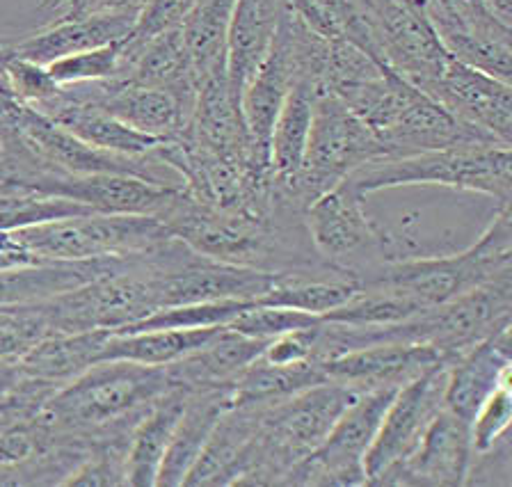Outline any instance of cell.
<instances>
[{"mask_svg":"<svg viewBox=\"0 0 512 487\" xmlns=\"http://www.w3.org/2000/svg\"><path fill=\"white\" fill-rule=\"evenodd\" d=\"M172 234L154 215L85 213L48 220L0 234V247L32 263L133 257L170 241Z\"/></svg>","mask_w":512,"mask_h":487,"instance_id":"obj_6","label":"cell"},{"mask_svg":"<svg viewBox=\"0 0 512 487\" xmlns=\"http://www.w3.org/2000/svg\"><path fill=\"white\" fill-rule=\"evenodd\" d=\"M222 327V325H220ZM218 327H197V330H147V332H128V334H110L103 346V359H128V362L149 364V366H167L179 362L202 346Z\"/></svg>","mask_w":512,"mask_h":487,"instance_id":"obj_30","label":"cell"},{"mask_svg":"<svg viewBox=\"0 0 512 487\" xmlns=\"http://www.w3.org/2000/svg\"><path fill=\"white\" fill-rule=\"evenodd\" d=\"M135 28V19L128 17H112V14H76L67 17L30 35L19 44H10V51L16 58L37 62V65H51V62L76 55L83 51L99 49V46L124 42L131 37Z\"/></svg>","mask_w":512,"mask_h":487,"instance_id":"obj_20","label":"cell"},{"mask_svg":"<svg viewBox=\"0 0 512 487\" xmlns=\"http://www.w3.org/2000/svg\"><path fill=\"white\" fill-rule=\"evenodd\" d=\"M446 369V359H439L396 389L364 458L366 485H373L375 478L382 476L384 471L403 462L419 444L428 423L444 410Z\"/></svg>","mask_w":512,"mask_h":487,"instance_id":"obj_10","label":"cell"},{"mask_svg":"<svg viewBox=\"0 0 512 487\" xmlns=\"http://www.w3.org/2000/svg\"><path fill=\"white\" fill-rule=\"evenodd\" d=\"M343 181L362 197L403 186H446L480 193L499 206H510L512 151L510 145L499 142H476L412 156L378 158Z\"/></svg>","mask_w":512,"mask_h":487,"instance_id":"obj_5","label":"cell"},{"mask_svg":"<svg viewBox=\"0 0 512 487\" xmlns=\"http://www.w3.org/2000/svg\"><path fill=\"white\" fill-rule=\"evenodd\" d=\"M122 44L124 42H117L92 51L67 55V58L46 65V69L58 85L110 81L122 71Z\"/></svg>","mask_w":512,"mask_h":487,"instance_id":"obj_33","label":"cell"},{"mask_svg":"<svg viewBox=\"0 0 512 487\" xmlns=\"http://www.w3.org/2000/svg\"><path fill=\"white\" fill-rule=\"evenodd\" d=\"M512 275V215L501 206L467 250L448 257H403L380 263L359 277V286H378L405 295L421 307H437L478 286Z\"/></svg>","mask_w":512,"mask_h":487,"instance_id":"obj_3","label":"cell"},{"mask_svg":"<svg viewBox=\"0 0 512 487\" xmlns=\"http://www.w3.org/2000/svg\"><path fill=\"white\" fill-rule=\"evenodd\" d=\"M378 58L414 87L437 81L451 55L412 0H368Z\"/></svg>","mask_w":512,"mask_h":487,"instance_id":"obj_11","label":"cell"},{"mask_svg":"<svg viewBox=\"0 0 512 487\" xmlns=\"http://www.w3.org/2000/svg\"><path fill=\"white\" fill-rule=\"evenodd\" d=\"M234 405L231 387H202L190 389L186 407L176 423L170 446L160 462L156 485L179 487L186 481L188 471L206 449L222 414Z\"/></svg>","mask_w":512,"mask_h":487,"instance_id":"obj_19","label":"cell"},{"mask_svg":"<svg viewBox=\"0 0 512 487\" xmlns=\"http://www.w3.org/2000/svg\"><path fill=\"white\" fill-rule=\"evenodd\" d=\"M234 3L236 0H199L179 26L199 85L215 71L227 69V33Z\"/></svg>","mask_w":512,"mask_h":487,"instance_id":"obj_28","label":"cell"},{"mask_svg":"<svg viewBox=\"0 0 512 487\" xmlns=\"http://www.w3.org/2000/svg\"><path fill=\"white\" fill-rule=\"evenodd\" d=\"M268 343L270 341L245 337L231 330L229 325H222L195 353L167 364V371L176 385L188 389L231 387L238 375L263 355Z\"/></svg>","mask_w":512,"mask_h":487,"instance_id":"obj_23","label":"cell"},{"mask_svg":"<svg viewBox=\"0 0 512 487\" xmlns=\"http://www.w3.org/2000/svg\"><path fill=\"white\" fill-rule=\"evenodd\" d=\"M133 257H106L90 261H48L28 263L0 270V307L42 302L55 295L74 291L92 279L119 273L131 266Z\"/></svg>","mask_w":512,"mask_h":487,"instance_id":"obj_18","label":"cell"},{"mask_svg":"<svg viewBox=\"0 0 512 487\" xmlns=\"http://www.w3.org/2000/svg\"><path fill=\"white\" fill-rule=\"evenodd\" d=\"M158 220L195 252L231 266L268 273L332 268L311 243L304 213L288 206L270 204V213L224 209L181 188Z\"/></svg>","mask_w":512,"mask_h":487,"instance_id":"obj_1","label":"cell"},{"mask_svg":"<svg viewBox=\"0 0 512 487\" xmlns=\"http://www.w3.org/2000/svg\"><path fill=\"white\" fill-rule=\"evenodd\" d=\"M126 439H106L94 444L83 462L71 471L62 485L76 487H117L126 485Z\"/></svg>","mask_w":512,"mask_h":487,"instance_id":"obj_34","label":"cell"},{"mask_svg":"<svg viewBox=\"0 0 512 487\" xmlns=\"http://www.w3.org/2000/svg\"><path fill=\"white\" fill-rule=\"evenodd\" d=\"M0 179H3V142H0Z\"/></svg>","mask_w":512,"mask_h":487,"instance_id":"obj_43","label":"cell"},{"mask_svg":"<svg viewBox=\"0 0 512 487\" xmlns=\"http://www.w3.org/2000/svg\"><path fill=\"white\" fill-rule=\"evenodd\" d=\"M378 158L384 149L375 133L336 94L318 90L302 167L288 179L272 177V183L309 209L316 197Z\"/></svg>","mask_w":512,"mask_h":487,"instance_id":"obj_7","label":"cell"},{"mask_svg":"<svg viewBox=\"0 0 512 487\" xmlns=\"http://www.w3.org/2000/svg\"><path fill=\"white\" fill-rule=\"evenodd\" d=\"M147 3L149 0H85L71 17H76V14H90V17H96V14H112V17H128L138 21L140 12Z\"/></svg>","mask_w":512,"mask_h":487,"instance_id":"obj_40","label":"cell"},{"mask_svg":"<svg viewBox=\"0 0 512 487\" xmlns=\"http://www.w3.org/2000/svg\"><path fill=\"white\" fill-rule=\"evenodd\" d=\"M197 3L199 0H149L140 12L138 21H135L131 37H126V42L140 44L165 33V30L179 28L188 14L195 10Z\"/></svg>","mask_w":512,"mask_h":487,"instance_id":"obj_38","label":"cell"},{"mask_svg":"<svg viewBox=\"0 0 512 487\" xmlns=\"http://www.w3.org/2000/svg\"><path fill=\"white\" fill-rule=\"evenodd\" d=\"M398 387H384L359 394L318 449L298 462L286 476L284 485L295 487H359L366 485L364 458L378 433L384 412Z\"/></svg>","mask_w":512,"mask_h":487,"instance_id":"obj_9","label":"cell"},{"mask_svg":"<svg viewBox=\"0 0 512 487\" xmlns=\"http://www.w3.org/2000/svg\"><path fill=\"white\" fill-rule=\"evenodd\" d=\"M304 222L320 257L346 270L357 282L380 263L412 257L403 238L389 234L368 218L364 197L348 181L316 197L304 213Z\"/></svg>","mask_w":512,"mask_h":487,"instance_id":"obj_8","label":"cell"},{"mask_svg":"<svg viewBox=\"0 0 512 487\" xmlns=\"http://www.w3.org/2000/svg\"><path fill=\"white\" fill-rule=\"evenodd\" d=\"M421 92L435 99L462 124L474 126L503 145H512L510 83L451 58L437 81Z\"/></svg>","mask_w":512,"mask_h":487,"instance_id":"obj_13","label":"cell"},{"mask_svg":"<svg viewBox=\"0 0 512 487\" xmlns=\"http://www.w3.org/2000/svg\"><path fill=\"white\" fill-rule=\"evenodd\" d=\"M110 334V330L53 334L14 359V364L28 378L62 387L99 362Z\"/></svg>","mask_w":512,"mask_h":487,"instance_id":"obj_26","label":"cell"},{"mask_svg":"<svg viewBox=\"0 0 512 487\" xmlns=\"http://www.w3.org/2000/svg\"><path fill=\"white\" fill-rule=\"evenodd\" d=\"M439 359L444 357L428 343L387 341L352 350L316 366L327 380L341 382L364 394L384 387H403Z\"/></svg>","mask_w":512,"mask_h":487,"instance_id":"obj_15","label":"cell"},{"mask_svg":"<svg viewBox=\"0 0 512 487\" xmlns=\"http://www.w3.org/2000/svg\"><path fill=\"white\" fill-rule=\"evenodd\" d=\"M85 0H42L39 3V14H46L48 21L46 23H53L58 19H67L74 14L80 5H83Z\"/></svg>","mask_w":512,"mask_h":487,"instance_id":"obj_41","label":"cell"},{"mask_svg":"<svg viewBox=\"0 0 512 487\" xmlns=\"http://www.w3.org/2000/svg\"><path fill=\"white\" fill-rule=\"evenodd\" d=\"M288 0H236L227 33V78L240 99L245 85L266 60Z\"/></svg>","mask_w":512,"mask_h":487,"instance_id":"obj_21","label":"cell"},{"mask_svg":"<svg viewBox=\"0 0 512 487\" xmlns=\"http://www.w3.org/2000/svg\"><path fill=\"white\" fill-rule=\"evenodd\" d=\"M323 321V316L309 314V311H298L288 307H272V305H254L229 323L231 330H236L245 337L272 341L282 337L286 332L300 330V327H311Z\"/></svg>","mask_w":512,"mask_h":487,"instance_id":"obj_35","label":"cell"},{"mask_svg":"<svg viewBox=\"0 0 512 487\" xmlns=\"http://www.w3.org/2000/svg\"><path fill=\"white\" fill-rule=\"evenodd\" d=\"M510 421H512V391H510V380H506L485 398L483 405L476 410L474 419L469 421L471 449H474V453L490 449L494 442H499L503 435H508Z\"/></svg>","mask_w":512,"mask_h":487,"instance_id":"obj_36","label":"cell"},{"mask_svg":"<svg viewBox=\"0 0 512 487\" xmlns=\"http://www.w3.org/2000/svg\"><path fill=\"white\" fill-rule=\"evenodd\" d=\"M325 380V373L311 362L272 364L259 357L238 375L231 385V396L234 405H272Z\"/></svg>","mask_w":512,"mask_h":487,"instance_id":"obj_29","label":"cell"},{"mask_svg":"<svg viewBox=\"0 0 512 487\" xmlns=\"http://www.w3.org/2000/svg\"><path fill=\"white\" fill-rule=\"evenodd\" d=\"M318 87L311 78H300L288 92L279 108L270 133V170L272 177L288 179L302 167L304 149H307L309 126L314 117Z\"/></svg>","mask_w":512,"mask_h":487,"instance_id":"obj_27","label":"cell"},{"mask_svg":"<svg viewBox=\"0 0 512 487\" xmlns=\"http://www.w3.org/2000/svg\"><path fill=\"white\" fill-rule=\"evenodd\" d=\"M263 405H231L215 426L206 449L188 471V487H229L243 474L247 451L259 430Z\"/></svg>","mask_w":512,"mask_h":487,"instance_id":"obj_22","label":"cell"},{"mask_svg":"<svg viewBox=\"0 0 512 487\" xmlns=\"http://www.w3.org/2000/svg\"><path fill=\"white\" fill-rule=\"evenodd\" d=\"M30 108H35L37 113H42L51 122L62 126L64 131H69L78 140L87 142L90 147L112 151V154L147 156L163 142L131 129V126H126L124 122L108 115L106 110L90 106V103L67 99L60 90L51 99Z\"/></svg>","mask_w":512,"mask_h":487,"instance_id":"obj_24","label":"cell"},{"mask_svg":"<svg viewBox=\"0 0 512 487\" xmlns=\"http://www.w3.org/2000/svg\"><path fill=\"white\" fill-rule=\"evenodd\" d=\"M94 213L87 206L62 197H44L28 190L0 188V234L12 229L39 225V222Z\"/></svg>","mask_w":512,"mask_h":487,"instance_id":"obj_32","label":"cell"},{"mask_svg":"<svg viewBox=\"0 0 512 487\" xmlns=\"http://www.w3.org/2000/svg\"><path fill=\"white\" fill-rule=\"evenodd\" d=\"M302 78L298 49H295V14L288 5L272 46L256 69L252 81L240 94V110L256 151L270 161V133L288 92Z\"/></svg>","mask_w":512,"mask_h":487,"instance_id":"obj_14","label":"cell"},{"mask_svg":"<svg viewBox=\"0 0 512 487\" xmlns=\"http://www.w3.org/2000/svg\"><path fill=\"white\" fill-rule=\"evenodd\" d=\"M512 321L496 327L492 334L480 339L448 362L444 407L471 421L487 396L510 380L512 369Z\"/></svg>","mask_w":512,"mask_h":487,"instance_id":"obj_16","label":"cell"},{"mask_svg":"<svg viewBox=\"0 0 512 487\" xmlns=\"http://www.w3.org/2000/svg\"><path fill=\"white\" fill-rule=\"evenodd\" d=\"M7 53H10L5 65L7 83H10V90L16 101L23 103V106H37V103L51 99L60 90V85L53 81L46 67L37 65V62L16 58V55H12L10 46H7Z\"/></svg>","mask_w":512,"mask_h":487,"instance_id":"obj_37","label":"cell"},{"mask_svg":"<svg viewBox=\"0 0 512 487\" xmlns=\"http://www.w3.org/2000/svg\"><path fill=\"white\" fill-rule=\"evenodd\" d=\"M469 423L451 410H444L428 423L419 444L373 485L387 487H460L467 483L471 465Z\"/></svg>","mask_w":512,"mask_h":487,"instance_id":"obj_12","label":"cell"},{"mask_svg":"<svg viewBox=\"0 0 512 487\" xmlns=\"http://www.w3.org/2000/svg\"><path fill=\"white\" fill-rule=\"evenodd\" d=\"M485 7L503 26H512V0H485Z\"/></svg>","mask_w":512,"mask_h":487,"instance_id":"obj_42","label":"cell"},{"mask_svg":"<svg viewBox=\"0 0 512 487\" xmlns=\"http://www.w3.org/2000/svg\"><path fill=\"white\" fill-rule=\"evenodd\" d=\"M512 483V444L510 433L494 442L490 449L471 455L464 485H510Z\"/></svg>","mask_w":512,"mask_h":487,"instance_id":"obj_39","label":"cell"},{"mask_svg":"<svg viewBox=\"0 0 512 487\" xmlns=\"http://www.w3.org/2000/svg\"><path fill=\"white\" fill-rule=\"evenodd\" d=\"M117 78L170 92L190 113L195 108L199 81L192 69L186 44H183L181 28L165 30L140 44H131L124 39L122 71Z\"/></svg>","mask_w":512,"mask_h":487,"instance_id":"obj_17","label":"cell"},{"mask_svg":"<svg viewBox=\"0 0 512 487\" xmlns=\"http://www.w3.org/2000/svg\"><path fill=\"white\" fill-rule=\"evenodd\" d=\"M256 300H215V302H190V305H174L158 309L154 314L142 318L119 330L115 334L147 332V330H197V327H220L229 325L240 311L250 309Z\"/></svg>","mask_w":512,"mask_h":487,"instance_id":"obj_31","label":"cell"},{"mask_svg":"<svg viewBox=\"0 0 512 487\" xmlns=\"http://www.w3.org/2000/svg\"><path fill=\"white\" fill-rule=\"evenodd\" d=\"M357 396L359 391L352 387L325 380L284 401L263 405L259 430L236 485H284L291 469L318 449Z\"/></svg>","mask_w":512,"mask_h":487,"instance_id":"obj_4","label":"cell"},{"mask_svg":"<svg viewBox=\"0 0 512 487\" xmlns=\"http://www.w3.org/2000/svg\"><path fill=\"white\" fill-rule=\"evenodd\" d=\"M190 389L176 385L165 391L158 401L144 412L128 437L126 451V485L151 487L156 485L160 462L170 446L172 433L186 407Z\"/></svg>","mask_w":512,"mask_h":487,"instance_id":"obj_25","label":"cell"},{"mask_svg":"<svg viewBox=\"0 0 512 487\" xmlns=\"http://www.w3.org/2000/svg\"><path fill=\"white\" fill-rule=\"evenodd\" d=\"M172 387L176 382L167 366L103 359L48 398L42 423L48 439H76L87 446L126 439Z\"/></svg>","mask_w":512,"mask_h":487,"instance_id":"obj_2","label":"cell"}]
</instances>
